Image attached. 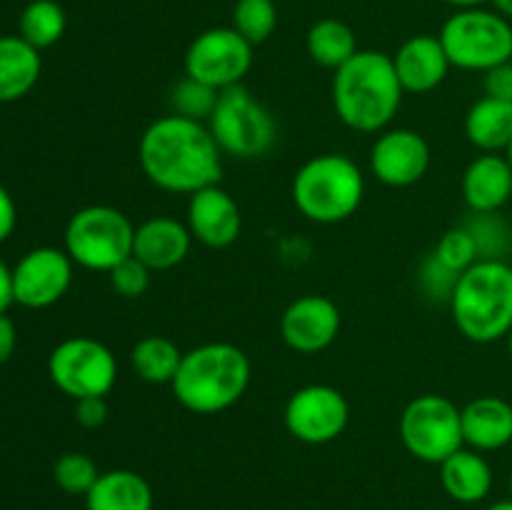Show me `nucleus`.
Segmentation results:
<instances>
[{
    "instance_id": "f03ea898",
    "label": "nucleus",
    "mask_w": 512,
    "mask_h": 510,
    "mask_svg": "<svg viewBox=\"0 0 512 510\" xmlns=\"http://www.w3.org/2000/svg\"><path fill=\"white\" fill-rule=\"evenodd\" d=\"M403 95L393 58L380 50H358L333 75L335 113L355 133L388 130L403 105Z\"/></svg>"
},
{
    "instance_id": "9d476101",
    "label": "nucleus",
    "mask_w": 512,
    "mask_h": 510,
    "mask_svg": "<svg viewBox=\"0 0 512 510\" xmlns=\"http://www.w3.org/2000/svg\"><path fill=\"white\" fill-rule=\"evenodd\" d=\"M48 375L70 400L105 398L118 383V360L100 340L75 335L50 350Z\"/></svg>"
},
{
    "instance_id": "c9c22d12",
    "label": "nucleus",
    "mask_w": 512,
    "mask_h": 510,
    "mask_svg": "<svg viewBox=\"0 0 512 510\" xmlns=\"http://www.w3.org/2000/svg\"><path fill=\"white\" fill-rule=\"evenodd\" d=\"M15 225H18V208H15V200L8 193V188L0 185V243H5L13 235Z\"/></svg>"
},
{
    "instance_id": "a19ab883",
    "label": "nucleus",
    "mask_w": 512,
    "mask_h": 510,
    "mask_svg": "<svg viewBox=\"0 0 512 510\" xmlns=\"http://www.w3.org/2000/svg\"><path fill=\"white\" fill-rule=\"evenodd\" d=\"M485 510H512V498L510 500H500V503H493L488 505Z\"/></svg>"
},
{
    "instance_id": "e433bc0d",
    "label": "nucleus",
    "mask_w": 512,
    "mask_h": 510,
    "mask_svg": "<svg viewBox=\"0 0 512 510\" xmlns=\"http://www.w3.org/2000/svg\"><path fill=\"white\" fill-rule=\"evenodd\" d=\"M15 345H18V328L8 318V313H3L0 315V365H5L13 358Z\"/></svg>"
},
{
    "instance_id": "39448f33",
    "label": "nucleus",
    "mask_w": 512,
    "mask_h": 510,
    "mask_svg": "<svg viewBox=\"0 0 512 510\" xmlns=\"http://www.w3.org/2000/svg\"><path fill=\"white\" fill-rule=\"evenodd\" d=\"M290 195L298 213L310 223H343L353 218L363 205L365 175L348 155H315L298 168Z\"/></svg>"
},
{
    "instance_id": "f3484780",
    "label": "nucleus",
    "mask_w": 512,
    "mask_h": 510,
    "mask_svg": "<svg viewBox=\"0 0 512 510\" xmlns=\"http://www.w3.org/2000/svg\"><path fill=\"white\" fill-rule=\"evenodd\" d=\"M390 58H393L395 73H398L403 90L413 95L433 93L435 88L445 83L450 68H453L440 38L430 33L408 38Z\"/></svg>"
},
{
    "instance_id": "c85d7f7f",
    "label": "nucleus",
    "mask_w": 512,
    "mask_h": 510,
    "mask_svg": "<svg viewBox=\"0 0 512 510\" xmlns=\"http://www.w3.org/2000/svg\"><path fill=\"white\" fill-rule=\"evenodd\" d=\"M220 90L210 88V85L200 83L195 78H180L178 83L170 90V113L183 115V118L200 120V123H208L210 115H213L215 105H218Z\"/></svg>"
},
{
    "instance_id": "6ab92c4d",
    "label": "nucleus",
    "mask_w": 512,
    "mask_h": 510,
    "mask_svg": "<svg viewBox=\"0 0 512 510\" xmlns=\"http://www.w3.org/2000/svg\"><path fill=\"white\" fill-rule=\"evenodd\" d=\"M463 200L473 213H498L512 198V165L500 153H483L465 168Z\"/></svg>"
},
{
    "instance_id": "2eb2a0df",
    "label": "nucleus",
    "mask_w": 512,
    "mask_h": 510,
    "mask_svg": "<svg viewBox=\"0 0 512 510\" xmlns=\"http://www.w3.org/2000/svg\"><path fill=\"white\" fill-rule=\"evenodd\" d=\"M343 315L328 295H300L285 308L280 318V335L290 350L300 355H315L328 350L338 340Z\"/></svg>"
},
{
    "instance_id": "79ce46f5",
    "label": "nucleus",
    "mask_w": 512,
    "mask_h": 510,
    "mask_svg": "<svg viewBox=\"0 0 512 510\" xmlns=\"http://www.w3.org/2000/svg\"><path fill=\"white\" fill-rule=\"evenodd\" d=\"M505 158H508V163L512 165V140H510L508 148H505Z\"/></svg>"
},
{
    "instance_id": "393cba45",
    "label": "nucleus",
    "mask_w": 512,
    "mask_h": 510,
    "mask_svg": "<svg viewBox=\"0 0 512 510\" xmlns=\"http://www.w3.org/2000/svg\"><path fill=\"white\" fill-rule=\"evenodd\" d=\"M305 48H308L310 60L320 68L338 70L358 53V35L345 20L338 18H320L310 25L305 35Z\"/></svg>"
},
{
    "instance_id": "ddd939ff",
    "label": "nucleus",
    "mask_w": 512,
    "mask_h": 510,
    "mask_svg": "<svg viewBox=\"0 0 512 510\" xmlns=\"http://www.w3.org/2000/svg\"><path fill=\"white\" fill-rule=\"evenodd\" d=\"M75 263L65 248L40 245L13 265V298L30 310H43L65 298L73 285Z\"/></svg>"
},
{
    "instance_id": "f704fd0d",
    "label": "nucleus",
    "mask_w": 512,
    "mask_h": 510,
    "mask_svg": "<svg viewBox=\"0 0 512 510\" xmlns=\"http://www.w3.org/2000/svg\"><path fill=\"white\" fill-rule=\"evenodd\" d=\"M75 403V420H78L83 428H100L108 420V403L105 398H80L73 400Z\"/></svg>"
},
{
    "instance_id": "0eeeda50",
    "label": "nucleus",
    "mask_w": 512,
    "mask_h": 510,
    "mask_svg": "<svg viewBox=\"0 0 512 510\" xmlns=\"http://www.w3.org/2000/svg\"><path fill=\"white\" fill-rule=\"evenodd\" d=\"M453 68L488 73L512 60V25L495 10H455L438 33Z\"/></svg>"
},
{
    "instance_id": "37998d69",
    "label": "nucleus",
    "mask_w": 512,
    "mask_h": 510,
    "mask_svg": "<svg viewBox=\"0 0 512 510\" xmlns=\"http://www.w3.org/2000/svg\"><path fill=\"white\" fill-rule=\"evenodd\" d=\"M505 340H508V353H510V360H512V330H510V335Z\"/></svg>"
},
{
    "instance_id": "6e6552de",
    "label": "nucleus",
    "mask_w": 512,
    "mask_h": 510,
    "mask_svg": "<svg viewBox=\"0 0 512 510\" xmlns=\"http://www.w3.org/2000/svg\"><path fill=\"white\" fill-rule=\"evenodd\" d=\"M208 128L223 155L238 160L265 158L278 143V120L245 85L220 90Z\"/></svg>"
},
{
    "instance_id": "a211bd4d",
    "label": "nucleus",
    "mask_w": 512,
    "mask_h": 510,
    "mask_svg": "<svg viewBox=\"0 0 512 510\" xmlns=\"http://www.w3.org/2000/svg\"><path fill=\"white\" fill-rule=\"evenodd\" d=\"M193 248V235L188 223L170 215H155L135 225L133 255L150 270H173L190 255Z\"/></svg>"
},
{
    "instance_id": "c756f323",
    "label": "nucleus",
    "mask_w": 512,
    "mask_h": 510,
    "mask_svg": "<svg viewBox=\"0 0 512 510\" xmlns=\"http://www.w3.org/2000/svg\"><path fill=\"white\" fill-rule=\"evenodd\" d=\"M100 470L95 465V460L90 455L78 453V450H70L63 453L53 465V480L63 493L68 495H88V490L93 488L95 480H98Z\"/></svg>"
},
{
    "instance_id": "7ed1b4c3",
    "label": "nucleus",
    "mask_w": 512,
    "mask_h": 510,
    "mask_svg": "<svg viewBox=\"0 0 512 510\" xmlns=\"http://www.w3.org/2000/svg\"><path fill=\"white\" fill-rule=\"evenodd\" d=\"M253 365L243 348L225 340L203 343L183 353L173 388L175 400L195 415H218L233 408L248 390Z\"/></svg>"
},
{
    "instance_id": "a878e982",
    "label": "nucleus",
    "mask_w": 512,
    "mask_h": 510,
    "mask_svg": "<svg viewBox=\"0 0 512 510\" xmlns=\"http://www.w3.org/2000/svg\"><path fill=\"white\" fill-rule=\"evenodd\" d=\"M183 363V350L165 335H145L130 350L135 375L150 385H170Z\"/></svg>"
},
{
    "instance_id": "f257e3e1",
    "label": "nucleus",
    "mask_w": 512,
    "mask_h": 510,
    "mask_svg": "<svg viewBox=\"0 0 512 510\" xmlns=\"http://www.w3.org/2000/svg\"><path fill=\"white\" fill-rule=\"evenodd\" d=\"M138 163L155 188L173 195H193L223 178V150L208 123L168 113L143 130Z\"/></svg>"
},
{
    "instance_id": "4468645a",
    "label": "nucleus",
    "mask_w": 512,
    "mask_h": 510,
    "mask_svg": "<svg viewBox=\"0 0 512 510\" xmlns=\"http://www.w3.org/2000/svg\"><path fill=\"white\" fill-rule=\"evenodd\" d=\"M430 145L418 130L388 128L370 148V173L388 188H410L430 168Z\"/></svg>"
},
{
    "instance_id": "4c0bfd02",
    "label": "nucleus",
    "mask_w": 512,
    "mask_h": 510,
    "mask_svg": "<svg viewBox=\"0 0 512 510\" xmlns=\"http://www.w3.org/2000/svg\"><path fill=\"white\" fill-rule=\"evenodd\" d=\"M13 303V268H8L5 260H0V315L8 313V308Z\"/></svg>"
},
{
    "instance_id": "473e14b6",
    "label": "nucleus",
    "mask_w": 512,
    "mask_h": 510,
    "mask_svg": "<svg viewBox=\"0 0 512 510\" xmlns=\"http://www.w3.org/2000/svg\"><path fill=\"white\" fill-rule=\"evenodd\" d=\"M458 278L460 275L450 273L435 255H430V258L425 260L423 273H420V283H423L425 293L433 295V298L445 300V303H450V295H453Z\"/></svg>"
},
{
    "instance_id": "9b49d317",
    "label": "nucleus",
    "mask_w": 512,
    "mask_h": 510,
    "mask_svg": "<svg viewBox=\"0 0 512 510\" xmlns=\"http://www.w3.org/2000/svg\"><path fill=\"white\" fill-rule=\"evenodd\" d=\"M253 48L233 25L208 28L185 50V75L215 90L243 85L253 68Z\"/></svg>"
},
{
    "instance_id": "b1692460",
    "label": "nucleus",
    "mask_w": 512,
    "mask_h": 510,
    "mask_svg": "<svg viewBox=\"0 0 512 510\" xmlns=\"http://www.w3.org/2000/svg\"><path fill=\"white\" fill-rule=\"evenodd\" d=\"M465 138L480 153H505L512 140V103L483 95L465 113Z\"/></svg>"
},
{
    "instance_id": "423d86ee",
    "label": "nucleus",
    "mask_w": 512,
    "mask_h": 510,
    "mask_svg": "<svg viewBox=\"0 0 512 510\" xmlns=\"http://www.w3.org/2000/svg\"><path fill=\"white\" fill-rule=\"evenodd\" d=\"M135 225L113 205H85L70 215L63 248L75 265L93 273H110L133 255Z\"/></svg>"
},
{
    "instance_id": "dca6fc26",
    "label": "nucleus",
    "mask_w": 512,
    "mask_h": 510,
    "mask_svg": "<svg viewBox=\"0 0 512 510\" xmlns=\"http://www.w3.org/2000/svg\"><path fill=\"white\" fill-rule=\"evenodd\" d=\"M188 223L193 240L203 243L205 248L223 250L230 248L240 238L243 230V215L233 195L218 185L198 190L188 198Z\"/></svg>"
},
{
    "instance_id": "bb28decb",
    "label": "nucleus",
    "mask_w": 512,
    "mask_h": 510,
    "mask_svg": "<svg viewBox=\"0 0 512 510\" xmlns=\"http://www.w3.org/2000/svg\"><path fill=\"white\" fill-rule=\"evenodd\" d=\"M68 28V15L55 0H30L18 20V35L33 48H53Z\"/></svg>"
},
{
    "instance_id": "58836bf2",
    "label": "nucleus",
    "mask_w": 512,
    "mask_h": 510,
    "mask_svg": "<svg viewBox=\"0 0 512 510\" xmlns=\"http://www.w3.org/2000/svg\"><path fill=\"white\" fill-rule=\"evenodd\" d=\"M490 3H493L495 13H500L503 18L512 20V0H490Z\"/></svg>"
},
{
    "instance_id": "1a4fd4ad",
    "label": "nucleus",
    "mask_w": 512,
    "mask_h": 510,
    "mask_svg": "<svg viewBox=\"0 0 512 510\" xmlns=\"http://www.w3.org/2000/svg\"><path fill=\"white\" fill-rule=\"evenodd\" d=\"M400 440L413 458L440 465L465 448L460 408L438 393H423L405 405L400 415Z\"/></svg>"
},
{
    "instance_id": "aec40b11",
    "label": "nucleus",
    "mask_w": 512,
    "mask_h": 510,
    "mask_svg": "<svg viewBox=\"0 0 512 510\" xmlns=\"http://www.w3.org/2000/svg\"><path fill=\"white\" fill-rule=\"evenodd\" d=\"M465 445L493 453L512 443V405L500 395H480L460 408Z\"/></svg>"
},
{
    "instance_id": "72a5a7b5",
    "label": "nucleus",
    "mask_w": 512,
    "mask_h": 510,
    "mask_svg": "<svg viewBox=\"0 0 512 510\" xmlns=\"http://www.w3.org/2000/svg\"><path fill=\"white\" fill-rule=\"evenodd\" d=\"M485 95L512 103V60L503 65H495L488 73H483Z\"/></svg>"
},
{
    "instance_id": "f8f14e48",
    "label": "nucleus",
    "mask_w": 512,
    "mask_h": 510,
    "mask_svg": "<svg viewBox=\"0 0 512 510\" xmlns=\"http://www.w3.org/2000/svg\"><path fill=\"white\" fill-rule=\"evenodd\" d=\"M285 430L305 445L338 440L350 423V403L338 388L310 383L295 390L285 403Z\"/></svg>"
},
{
    "instance_id": "7c9ffc66",
    "label": "nucleus",
    "mask_w": 512,
    "mask_h": 510,
    "mask_svg": "<svg viewBox=\"0 0 512 510\" xmlns=\"http://www.w3.org/2000/svg\"><path fill=\"white\" fill-rule=\"evenodd\" d=\"M433 255L455 275H463L470 265H475L480 260L478 243H475V235L470 233L468 225H455V228H450L438 240Z\"/></svg>"
},
{
    "instance_id": "2f4dec72",
    "label": "nucleus",
    "mask_w": 512,
    "mask_h": 510,
    "mask_svg": "<svg viewBox=\"0 0 512 510\" xmlns=\"http://www.w3.org/2000/svg\"><path fill=\"white\" fill-rule=\"evenodd\" d=\"M150 275H153V270H150L148 265L140 263L135 255H130V258H125L123 263L115 265V268L110 270L108 280L110 288H113L120 298L135 300L143 298V295L148 293Z\"/></svg>"
},
{
    "instance_id": "5701e85b",
    "label": "nucleus",
    "mask_w": 512,
    "mask_h": 510,
    "mask_svg": "<svg viewBox=\"0 0 512 510\" xmlns=\"http://www.w3.org/2000/svg\"><path fill=\"white\" fill-rule=\"evenodd\" d=\"M43 58L20 35H0V103H15L38 85Z\"/></svg>"
},
{
    "instance_id": "c03bdc74",
    "label": "nucleus",
    "mask_w": 512,
    "mask_h": 510,
    "mask_svg": "<svg viewBox=\"0 0 512 510\" xmlns=\"http://www.w3.org/2000/svg\"><path fill=\"white\" fill-rule=\"evenodd\" d=\"M510 495H512V473H510Z\"/></svg>"
},
{
    "instance_id": "4be33fe9",
    "label": "nucleus",
    "mask_w": 512,
    "mask_h": 510,
    "mask_svg": "<svg viewBox=\"0 0 512 510\" xmlns=\"http://www.w3.org/2000/svg\"><path fill=\"white\" fill-rule=\"evenodd\" d=\"M155 495L135 470H105L85 495V510H153Z\"/></svg>"
},
{
    "instance_id": "20e7f679",
    "label": "nucleus",
    "mask_w": 512,
    "mask_h": 510,
    "mask_svg": "<svg viewBox=\"0 0 512 510\" xmlns=\"http://www.w3.org/2000/svg\"><path fill=\"white\" fill-rule=\"evenodd\" d=\"M455 328L470 343L490 345L512 330V265L508 260H478L455 283L450 295Z\"/></svg>"
},
{
    "instance_id": "cd10ccee",
    "label": "nucleus",
    "mask_w": 512,
    "mask_h": 510,
    "mask_svg": "<svg viewBox=\"0 0 512 510\" xmlns=\"http://www.w3.org/2000/svg\"><path fill=\"white\" fill-rule=\"evenodd\" d=\"M233 28L250 45H263L278 28L275 0H238L233 8Z\"/></svg>"
},
{
    "instance_id": "ea45409f",
    "label": "nucleus",
    "mask_w": 512,
    "mask_h": 510,
    "mask_svg": "<svg viewBox=\"0 0 512 510\" xmlns=\"http://www.w3.org/2000/svg\"><path fill=\"white\" fill-rule=\"evenodd\" d=\"M448 5H453L455 10H463V8H480L483 3H490V0H445Z\"/></svg>"
},
{
    "instance_id": "412c9836",
    "label": "nucleus",
    "mask_w": 512,
    "mask_h": 510,
    "mask_svg": "<svg viewBox=\"0 0 512 510\" xmlns=\"http://www.w3.org/2000/svg\"><path fill=\"white\" fill-rule=\"evenodd\" d=\"M440 485L455 503H480L493 490V468L483 453L465 445L440 463Z\"/></svg>"
}]
</instances>
